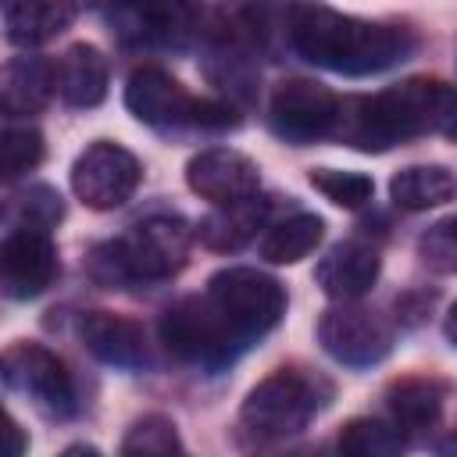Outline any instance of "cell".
<instances>
[{"instance_id": "cell-15", "label": "cell", "mask_w": 457, "mask_h": 457, "mask_svg": "<svg viewBox=\"0 0 457 457\" xmlns=\"http://www.w3.org/2000/svg\"><path fill=\"white\" fill-rule=\"evenodd\" d=\"M375 278H378V253L361 239L336 243L314 268V282L321 286V293L343 303L368 293Z\"/></svg>"}, {"instance_id": "cell-22", "label": "cell", "mask_w": 457, "mask_h": 457, "mask_svg": "<svg viewBox=\"0 0 457 457\" xmlns=\"http://www.w3.org/2000/svg\"><path fill=\"white\" fill-rule=\"evenodd\" d=\"M403 428L382 418H350L336 436V457H403Z\"/></svg>"}, {"instance_id": "cell-14", "label": "cell", "mask_w": 457, "mask_h": 457, "mask_svg": "<svg viewBox=\"0 0 457 457\" xmlns=\"http://www.w3.org/2000/svg\"><path fill=\"white\" fill-rule=\"evenodd\" d=\"M79 336L86 350L111 368H139L146 361V332L136 318L114 311H89L79 321Z\"/></svg>"}, {"instance_id": "cell-10", "label": "cell", "mask_w": 457, "mask_h": 457, "mask_svg": "<svg viewBox=\"0 0 457 457\" xmlns=\"http://www.w3.org/2000/svg\"><path fill=\"white\" fill-rule=\"evenodd\" d=\"M139 161L107 139H96L86 146L71 164V189L75 196L93 211H114L121 207L136 186H139Z\"/></svg>"}, {"instance_id": "cell-2", "label": "cell", "mask_w": 457, "mask_h": 457, "mask_svg": "<svg viewBox=\"0 0 457 457\" xmlns=\"http://www.w3.org/2000/svg\"><path fill=\"white\" fill-rule=\"evenodd\" d=\"M289 39L311 64L343 75L386 71L396 61H403L414 46L411 32L400 25L361 21L318 4L289 7Z\"/></svg>"}, {"instance_id": "cell-19", "label": "cell", "mask_w": 457, "mask_h": 457, "mask_svg": "<svg viewBox=\"0 0 457 457\" xmlns=\"http://www.w3.org/2000/svg\"><path fill=\"white\" fill-rule=\"evenodd\" d=\"M264 214H268V200H261V196L243 200V204H228V207H218L207 218H200L196 236L211 250H221V253L239 250L243 243H250L257 236Z\"/></svg>"}, {"instance_id": "cell-18", "label": "cell", "mask_w": 457, "mask_h": 457, "mask_svg": "<svg viewBox=\"0 0 457 457\" xmlns=\"http://www.w3.org/2000/svg\"><path fill=\"white\" fill-rule=\"evenodd\" d=\"M75 18L71 4L61 0H14L4 4V29L14 46H39L64 32Z\"/></svg>"}, {"instance_id": "cell-12", "label": "cell", "mask_w": 457, "mask_h": 457, "mask_svg": "<svg viewBox=\"0 0 457 457\" xmlns=\"http://www.w3.org/2000/svg\"><path fill=\"white\" fill-rule=\"evenodd\" d=\"M186 182L196 196L218 204V207H228V204H243V200H253L257 189H261V175H257V164L239 154V150H228V146H211V150H200L189 164H186Z\"/></svg>"}, {"instance_id": "cell-11", "label": "cell", "mask_w": 457, "mask_h": 457, "mask_svg": "<svg viewBox=\"0 0 457 457\" xmlns=\"http://www.w3.org/2000/svg\"><path fill=\"white\" fill-rule=\"evenodd\" d=\"M4 378L11 389L25 393L50 418H68L75 411V382L64 361L39 343L11 346L4 353Z\"/></svg>"}, {"instance_id": "cell-32", "label": "cell", "mask_w": 457, "mask_h": 457, "mask_svg": "<svg viewBox=\"0 0 457 457\" xmlns=\"http://www.w3.org/2000/svg\"><path fill=\"white\" fill-rule=\"evenodd\" d=\"M446 339L457 346V303L450 307V314H446Z\"/></svg>"}, {"instance_id": "cell-17", "label": "cell", "mask_w": 457, "mask_h": 457, "mask_svg": "<svg viewBox=\"0 0 457 457\" xmlns=\"http://www.w3.org/2000/svg\"><path fill=\"white\" fill-rule=\"evenodd\" d=\"M57 89V64L46 57H11L0 75V104L7 114H32Z\"/></svg>"}, {"instance_id": "cell-8", "label": "cell", "mask_w": 457, "mask_h": 457, "mask_svg": "<svg viewBox=\"0 0 457 457\" xmlns=\"http://www.w3.org/2000/svg\"><path fill=\"white\" fill-rule=\"evenodd\" d=\"M339 118V96L314 82V79H286L275 86L268 100V121L271 132L289 143H314L321 136H332Z\"/></svg>"}, {"instance_id": "cell-16", "label": "cell", "mask_w": 457, "mask_h": 457, "mask_svg": "<svg viewBox=\"0 0 457 457\" xmlns=\"http://www.w3.org/2000/svg\"><path fill=\"white\" fill-rule=\"evenodd\" d=\"M57 93L71 107H96L107 96V57L93 43H75L57 61Z\"/></svg>"}, {"instance_id": "cell-6", "label": "cell", "mask_w": 457, "mask_h": 457, "mask_svg": "<svg viewBox=\"0 0 457 457\" xmlns=\"http://www.w3.org/2000/svg\"><path fill=\"white\" fill-rule=\"evenodd\" d=\"M318 396L314 386L300 375V371H271L268 378H261L239 411V425L250 439L257 443H282L289 436H296L300 428H307V421L314 418Z\"/></svg>"}, {"instance_id": "cell-4", "label": "cell", "mask_w": 457, "mask_h": 457, "mask_svg": "<svg viewBox=\"0 0 457 457\" xmlns=\"http://www.w3.org/2000/svg\"><path fill=\"white\" fill-rule=\"evenodd\" d=\"M125 107L154 129H182V125H189V129H228V125L239 121L228 104L186 93V86L179 79H171L164 68H154V64H143L129 75Z\"/></svg>"}, {"instance_id": "cell-20", "label": "cell", "mask_w": 457, "mask_h": 457, "mask_svg": "<svg viewBox=\"0 0 457 457\" xmlns=\"http://www.w3.org/2000/svg\"><path fill=\"white\" fill-rule=\"evenodd\" d=\"M453 189H457L453 175L439 164H411V168L396 171L389 182V196L403 211H428L436 204H446L453 196Z\"/></svg>"}, {"instance_id": "cell-31", "label": "cell", "mask_w": 457, "mask_h": 457, "mask_svg": "<svg viewBox=\"0 0 457 457\" xmlns=\"http://www.w3.org/2000/svg\"><path fill=\"white\" fill-rule=\"evenodd\" d=\"M61 457H100V450L89 446V443H75V446H68Z\"/></svg>"}, {"instance_id": "cell-25", "label": "cell", "mask_w": 457, "mask_h": 457, "mask_svg": "<svg viewBox=\"0 0 457 457\" xmlns=\"http://www.w3.org/2000/svg\"><path fill=\"white\" fill-rule=\"evenodd\" d=\"M121 457H182L179 432L164 414H143L121 439Z\"/></svg>"}, {"instance_id": "cell-24", "label": "cell", "mask_w": 457, "mask_h": 457, "mask_svg": "<svg viewBox=\"0 0 457 457\" xmlns=\"http://www.w3.org/2000/svg\"><path fill=\"white\" fill-rule=\"evenodd\" d=\"M389 411L400 428L421 432L436 425L443 411V389L432 378H400L389 386Z\"/></svg>"}, {"instance_id": "cell-29", "label": "cell", "mask_w": 457, "mask_h": 457, "mask_svg": "<svg viewBox=\"0 0 457 457\" xmlns=\"http://www.w3.org/2000/svg\"><path fill=\"white\" fill-rule=\"evenodd\" d=\"M21 200H25V204H21V214H25V225H21V228H39V232H46L50 225H57V221L64 218V204H61V196H57L50 186H32Z\"/></svg>"}, {"instance_id": "cell-26", "label": "cell", "mask_w": 457, "mask_h": 457, "mask_svg": "<svg viewBox=\"0 0 457 457\" xmlns=\"http://www.w3.org/2000/svg\"><path fill=\"white\" fill-rule=\"evenodd\" d=\"M307 179H311V186H314V189H318L325 200H332L336 207H346V211L364 207V204L371 200V193H375V182H371L368 175H361V171L314 168Z\"/></svg>"}, {"instance_id": "cell-33", "label": "cell", "mask_w": 457, "mask_h": 457, "mask_svg": "<svg viewBox=\"0 0 457 457\" xmlns=\"http://www.w3.org/2000/svg\"><path fill=\"white\" fill-rule=\"evenodd\" d=\"M439 453H443V457H457V436H453L450 443H443V446H439Z\"/></svg>"}, {"instance_id": "cell-7", "label": "cell", "mask_w": 457, "mask_h": 457, "mask_svg": "<svg viewBox=\"0 0 457 457\" xmlns=\"http://www.w3.org/2000/svg\"><path fill=\"white\" fill-rule=\"evenodd\" d=\"M161 343L168 346V353L204 371H221L243 353L239 339L218 318L207 296H186L171 303L161 314Z\"/></svg>"}, {"instance_id": "cell-27", "label": "cell", "mask_w": 457, "mask_h": 457, "mask_svg": "<svg viewBox=\"0 0 457 457\" xmlns=\"http://www.w3.org/2000/svg\"><path fill=\"white\" fill-rule=\"evenodd\" d=\"M0 157L7 179L25 175L43 161V136L32 125H7L0 136Z\"/></svg>"}, {"instance_id": "cell-30", "label": "cell", "mask_w": 457, "mask_h": 457, "mask_svg": "<svg viewBox=\"0 0 457 457\" xmlns=\"http://www.w3.org/2000/svg\"><path fill=\"white\" fill-rule=\"evenodd\" d=\"M25 453V432L14 418H7V457H21Z\"/></svg>"}, {"instance_id": "cell-5", "label": "cell", "mask_w": 457, "mask_h": 457, "mask_svg": "<svg viewBox=\"0 0 457 457\" xmlns=\"http://www.w3.org/2000/svg\"><path fill=\"white\" fill-rule=\"evenodd\" d=\"M204 296L218 311V318L228 325V332L246 350L253 339L268 336L282 314H286V289L257 271V268H221L211 275Z\"/></svg>"}, {"instance_id": "cell-9", "label": "cell", "mask_w": 457, "mask_h": 457, "mask_svg": "<svg viewBox=\"0 0 457 457\" xmlns=\"http://www.w3.org/2000/svg\"><path fill=\"white\" fill-rule=\"evenodd\" d=\"M318 343L332 361L346 368H371L393 350V328L371 307L339 303L321 314Z\"/></svg>"}, {"instance_id": "cell-28", "label": "cell", "mask_w": 457, "mask_h": 457, "mask_svg": "<svg viewBox=\"0 0 457 457\" xmlns=\"http://www.w3.org/2000/svg\"><path fill=\"white\" fill-rule=\"evenodd\" d=\"M418 257L432 271H457V214L428 225L418 236Z\"/></svg>"}, {"instance_id": "cell-1", "label": "cell", "mask_w": 457, "mask_h": 457, "mask_svg": "<svg viewBox=\"0 0 457 457\" xmlns=\"http://www.w3.org/2000/svg\"><path fill=\"white\" fill-rule=\"evenodd\" d=\"M457 107V89L439 79H407L371 96L339 100V118L332 136L353 150H389L396 143L446 132V121Z\"/></svg>"}, {"instance_id": "cell-21", "label": "cell", "mask_w": 457, "mask_h": 457, "mask_svg": "<svg viewBox=\"0 0 457 457\" xmlns=\"http://www.w3.org/2000/svg\"><path fill=\"white\" fill-rule=\"evenodd\" d=\"M118 18H129L132 25L125 29V36L139 39V43H161V46H179L193 29H196V11L193 7H179V4H164V7H129L118 11Z\"/></svg>"}, {"instance_id": "cell-3", "label": "cell", "mask_w": 457, "mask_h": 457, "mask_svg": "<svg viewBox=\"0 0 457 457\" xmlns=\"http://www.w3.org/2000/svg\"><path fill=\"white\" fill-rule=\"evenodd\" d=\"M193 228L182 218L154 214L136 221L125 236L100 243L89 257V271L104 286H136L171 278L189 257Z\"/></svg>"}, {"instance_id": "cell-23", "label": "cell", "mask_w": 457, "mask_h": 457, "mask_svg": "<svg viewBox=\"0 0 457 457\" xmlns=\"http://www.w3.org/2000/svg\"><path fill=\"white\" fill-rule=\"evenodd\" d=\"M321 236H325V221L318 214H293L275 228H268V236L261 239V257L271 264H296L321 243Z\"/></svg>"}, {"instance_id": "cell-13", "label": "cell", "mask_w": 457, "mask_h": 457, "mask_svg": "<svg viewBox=\"0 0 457 457\" xmlns=\"http://www.w3.org/2000/svg\"><path fill=\"white\" fill-rule=\"evenodd\" d=\"M0 278L4 293L14 300L39 296L57 278V246L50 232L14 228L0 246Z\"/></svg>"}]
</instances>
